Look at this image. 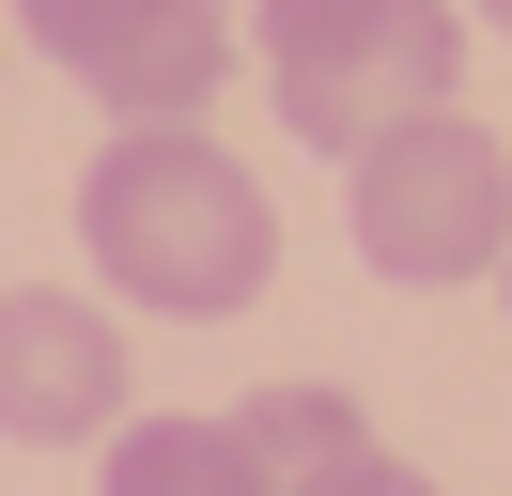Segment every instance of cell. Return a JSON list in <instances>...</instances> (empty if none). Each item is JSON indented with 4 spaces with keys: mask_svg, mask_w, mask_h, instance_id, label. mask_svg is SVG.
Masks as SVG:
<instances>
[{
    "mask_svg": "<svg viewBox=\"0 0 512 496\" xmlns=\"http://www.w3.org/2000/svg\"><path fill=\"white\" fill-rule=\"evenodd\" d=\"M78 248H94V279H125V310L218 326L280 279V202L202 124H109V155L78 171Z\"/></svg>",
    "mask_w": 512,
    "mask_h": 496,
    "instance_id": "6da1fadb",
    "label": "cell"
},
{
    "mask_svg": "<svg viewBox=\"0 0 512 496\" xmlns=\"http://www.w3.org/2000/svg\"><path fill=\"white\" fill-rule=\"evenodd\" d=\"M249 47H264V93H280L295 140H326L357 171L373 140L450 109L466 78V16L450 0H249Z\"/></svg>",
    "mask_w": 512,
    "mask_h": 496,
    "instance_id": "7a4b0ae2",
    "label": "cell"
},
{
    "mask_svg": "<svg viewBox=\"0 0 512 496\" xmlns=\"http://www.w3.org/2000/svg\"><path fill=\"white\" fill-rule=\"evenodd\" d=\"M357 264L435 295V279H497L512 264V155L481 140L466 109L404 124V140L357 155Z\"/></svg>",
    "mask_w": 512,
    "mask_h": 496,
    "instance_id": "3957f363",
    "label": "cell"
},
{
    "mask_svg": "<svg viewBox=\"0 0 512 496\" xmlns=\"http://www.w3.org/2000/svg\"><path fill=\"white\" fill-rule=\"evenodd\" d=\"M16 31H32L109 124H202L218 78H233V16L218 0H16Z\"/></svg>",
    "mask_w": 512,
    "mask_h": 496,
    "instance_id": "277c9868",
    "label": "cell"
},
{
    "mask_svg": "<svg viewBox=\"0 0 512 496\" xmlns=\"http://www.w3.org/2000/svg\"><path fill=\"white\" fill-rule=\"evenodd\" d=\"M125 419V326H109L94 295H47V279H16L0 295V434L16 450H78V434Z\"/></svg>",
    "mask_w": 512,
    "mask_h": 496,
    "instance_id": "5b68a950",
    "label": "cell"
},
{
    "mask_svg": "<svg viewBox=\"0 0 512 496\" xmlns=\"http://www.w3.org/2000/svg\"><path fill=\"white\" fill-rule=\"evenodd\" d=\"M94 496H280V481H264V450L233 419H187V403H171V419H125V434H109V481Z\"/></svg>",
    "mask_w": 512,
    "mask_h": 496,
    "instance_id": "8992f818",
    "label": "cell"
},
{
    "mask_svg": "<svg viewBox=\"0 0 512 496\" xmlns=\"http://www.w3.org/2000/svg\"><path fill=\"white\" fill-rule=\"evenodd\" d=\"M233 434H249V450H264V481H280V496H311V481H342V465L373 450V419H357L342 388H249V403H233Z\"/></svg>",
    "mask_w": 512,
    "mask_h": 496,
    "instance_id": "52a82bcc",
    "label": "cell"
},
{
    "mask_svg": "<svg viewBox=\"0 0 512 496\" xmlns=\"http://www.w3.org/2000/svg\"><path fill=\"white\" fill-rule=\"evenodd\" d=\"M311 496H435V481H419V465H388V450H357L342 481H311Z\"/></svg>",
    "mask_w": 512,
    "mask_h": 496,
    "instance_id": "ba28073f",
    "label": "cell"
},
{
    "mask_svg": "<svg viewBox=\"0 0 512 496\" xmlns=\"http://www.w3.org/2000/svg\"><path fill=\"white\" fill-rule=\"evenodd\" d=\"M481 31H497V47H512V0H481Z\"/></svg>",
    "mask_w": 512,
    "mask_h": 496,
    "instance_id": "9c48e42d",
    "label": "cell"
},
{
    "mask_svg": "<svg viewBox=\"0 0 512 496\" xmlns=\"http://www.w3.org/2000/svg\"><path fill=\"white\" fill-rule=\"evenodd\" d=\"M497 295H512V264H497Z\"/></svg>",
    "mask_w": 512,
    "mask_h": 496,
    "instance_id": "30bf717a",
    "label": "cell"
}]
</instances>
